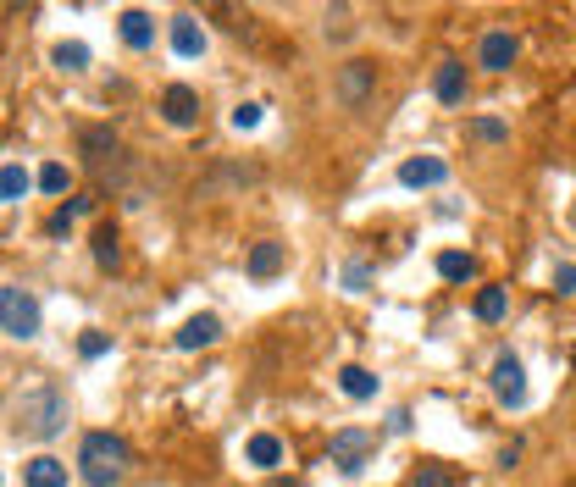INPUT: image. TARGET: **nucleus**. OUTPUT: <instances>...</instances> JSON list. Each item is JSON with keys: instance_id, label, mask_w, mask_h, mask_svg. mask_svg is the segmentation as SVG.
Returning a JSON list of instances; mask_svg holds the SVG:
<instances>
[{"instance_id": "obj_1", "label": "nucleus", "mask_w": 576, "mask_h": 487, "mask_svg": "<svg viewBox=\"0 0 576 487\" xmlns=\"http://www.w3.org/2000/svg\"><path fill=\"white\" fill-rule=\"evenodd\" d=\"M17 432L34 443H50L56 432H67V393L56 382H34V388L17 393Z\"/></svg>"}, {"instance_id": "obj_2", "label": "nucleus", "mask_w": 576, "mask_h": 487, "mask_svg": "<svg viewBox=\"0 0 576 487\" xmlns=\"http://www.w3.org/2000/svg\"><path fill=\"white\" fill-rule=\"evenodd\" d=\"M78 476L89 487H117L128 476V443L117 432H84V443H78Z\"/></svg>"}, {"instance_id": "obj_3", "label": "nucleus", "mask_w": 576, "mask_h": 487, "mask_svg": "<svg viewBox=\"0 0 576 487\" xmlns=\"http://www.w3.org/2000/svg\"><path fill=\"white\" fill-rule=\"evenodd\" d=\"M39 321H45V310H39V299L28 288H17V283L0 288V333L28 344V338H39Z\"/></svg>"}, {"instance_id": "obj_4", "label": "nucleus", "mask_w": 576, "mask_h": 487, "mask_svg": "<svg viewBox=\"0 0 576 487\" xmlns=\"http://www.w3.org/2000/svg\"><path fill=\"white\" fill-rule=\"evenodd\" d=\"M372 449H377V438H372L366 427H338V432H333V465H338L344 476H355L360 465L372 460Z\"/></svg>"}, {"instance_id": "obj_5", "label": "nucleus", "mask_w": 576, "mask_h": 487, "mask_svg": "<svg viewBox=\"0 0 576 487\" xmlns=\"http://www.w3.org/2000/svg\"><path fill=\"white\" fill-rule=\"evenodd\" d=\"M516 34H510V28H488V34H482V45H477V67L482 72H510L516 67Z\"/></svg>"}, {"instance_id": "obj_6", "label": "nucleus", "mask_w": 576, "mask_h": 487, "mask_svg": "<svg viewBox=\"0 0 576 487\" xmlns=\"http://www.w3.org/2000/svg\"><path fill=\"white\" fill-rule=\"evenodd\" d=\"M372 89H377L372 61H344V67H338V100H344V106H360Z\"/></svg>"}, {"instance_id": "obj_7", "label": "nucleus", "mask_w": 576, "mask_h": 487, "mask_svg": "<svg viewBox=\"0 0 576 487\" xmlns=\"http://www.w3.org/2000/svg\"><path fill=\"white\" fill-rule=\"evenodd\" d=\"M161 117H167L172 128H194V117H200V95H194L189 84H167V89H161Z\"/></svg>"}, {"instance_id": "obj_8", "label": "nucleus", "mask_w": 576, "mask_h": 487, "mask_svg": "<svg viewBox=\"0 0 576 487\" xmlns=\"http://www.w3.org/2000/svg\"><path fill=\"white\" fill-rule=\"evenodd\" d=\"M493 393H499V404H521V399H527V371H521L516 355L493 360Z\"/></svg>"}, {"instance_id": "obj_9", "label": "nucleus", "mask_w": 576, "mask_h": 487, "mask_svg": "<svg viewBox=\"0 0 576 487\" xmlns=\"http://www.w3.org/2000/svg\"><path fill=\"white\" fill-rule=\"evenodd\" d=\"M444 178H449V161H438V155H410L405 167H399L405 189H438Z\"/></svg>"}, {"instance_id": "obj_10", "label": "nucleus", "mask_w": 576, "mask_h": 487, "mask_svg": "<svg viewBox=\"0 0 576 487\" xmlns=\"http://www.w3.org/2000/svg\"><path fill=\"white\" fill-rule=\"evenodd\" d=\"M466 61H438V72H432V95L444 100V106H466Z\"/></svg>"}, {"instance_id": "obj_11", "label": "nucleus", "mask_w": 576, "mask_h": 487, "mask_svg": "<svg viewBox=\"0 0 576 487\" xmlns=\"http://www.w3.org/2000/svg\"><path fill=\"white\" fill-rule=\"evenodd\" d=\"M216 338H222V321H216L211 310H205V316H189V321H183L178 349H183V355H194V349H211Z\"/></svg>"}, {"instance_id": "obj_12", "label": "nucleus", "mask_w": 576, "mask_h": 487, "mask_svg": "<svg viewBox=\"0 0 576 487\" xmlns=\"http://www.w3.org/2000/svg\"><path fill=\"white\" fill-rule=\"evenodd\" d=\"M283 261H288V250H283V244H277V238H261V244L250 250V261H244V272H250L255 283H266V277H277V272H283Z\"/></svg>"}, {"instance_id": "obj_13", "label": "nucleus", "mask_w": 576, "mask_h": 487, "mask_svg": "<svg viewBox=\"0 0 576 487\" xmlns=\"http://www.w3.org/2000/svg\"><path fill=\"white\" fill-rule=\"evenodd\" d=\"M23 482L28 487H67V465H61L56 454H34V460L23 465Z\"/></svg>"}, {"instance_id": "obj_14", "label": "nucleus", "mask_w": 576, "mask_h": 487, "mask_svg": "<svg viewBox=\"0 0 576 487\" xmlns=\"http://www.w3.org/2000/svg\"><path fill=\"white\" fill-rule=\"evenodd\" d=\"M117 23H122V45H128V50H150V45H156V23H150L144 12H122Z\"/></svg>"}, {"instance_id": "obj_15", "label": "nucleus", "mask_w": 576, "mask_h": 487, "mask_svg": "<svg viewBox=\"0 0 576 487\" xmlns=\"http://www.w3.org/2000/svg\"><path fill=\"white\" fill-rule=\"evenodd\" d=\"M438 277H444V283H471V277H477V255L444 250V255H438Z\"/></svg>"}, {"instance_id": "obj_16", "label": "nucleus", "mask_w": 576, "mask_h": 487, "mask_svg": "<svg viewBox=\"0 0 576 487\" xmlns=\"http://www.w3.org/2000/svg\"><path fill=\"white\" fill-rule=\"evenodd\" d=\"M172 50H178V56H200L205 50V34L194 17H172Z\"/></svg>"}, {"instance_id": "obj_17", "label": "nucleus", "mask_w": 576, "mask_h": 487, "mask_svg": "<svg viewBox=\"0 0 576 487\" xmlns=\"http://www.w3.org/2000/svg\"><path fill=\"white\" fill-rule=\"evenodd\" d=\"M338 388H344L349 399H377V377L366 366H344L338 371Z\"/></svg>"}, {"instance_id": "obj_18", "label": "nucleus", "mask_w": 576, "mask_h": 487, "mask_svg": "<svg viewBox=\"0 0 576 487\" xmlns=\"http://www.w3.org/2000/svg\"><path fill=\"white\" fill-rule=\"evenodd\" d=\"M244 454H250V465H261V471H272V465L283 460V443H277L272 432H255V438L244 443Z\"/></svg>"}, {"instance_id": "obj_19", "label": "nucleus", "mask_w": 576, "mask_h": 487, "mask_svg": "<svg viewBox=\"0 0 576 487\" xmlns=\"http://www.w3.org/2000/svg\"><path fill=\"white\" fill-rule=\"evenodd\" d=\"M410 487H460V471H455V465H438V460H427V465H416Z\"/></svg>"}, {"instance_id": "obj_20", "label": "nucleus", "mask_w": 576, "mask_h": 487, "mask_svg": "<svg viewBox=\"0 0 576 487\" xmlns=\"http://www.w3.org/2000/svg\"><path fill=\"white\" fill-rule=\"evenodd\" d=\"M117 261H122L117 227H111V222H100V227H95V266H106V272H111V266H117Z\"/></svg>"}, {"instance_id": "obj_21", "label": "nucleus", "mask_w": 576, "mask_h": 487, "mask_svg": "<svg viewBox=\"0 0 576 487\" xmlns=\"http://www.w3.org/2000/svg\"><path fill=\"white\" fill-rule=\"evenodd\" d=\"M28 189H34V178H28V172L17 167V161H12V167H0V205H12V200H23Z\"/></svg>"}, {"instance_id": "obj_22", "label": "nucleus", "mask_w": 576, "mask_h": 487, "mask_svg": "<svg viewBox=\"0 0 576 487\" xmlns=\"http://www.w3.org/2000/svg\"><path fill=\"white\" fill-rule=\"evenodd\" d=\"M471 310H477V321H504V310H510V294H504V288H482Z\"/></svg>"}, {"instance_id": "obj_23", "label": "nucleus", "mask_w": 576, "mask_h": 487, "mask_svg": "<svg viewBox=\"0 0 576 487\" xmlns=\"http://www.w3.org/2000/svg\"><path fill=\"white\" fill-rule=\"evenodd\" d=\"M50 61H56L61 72H84V67H89V45L67 39V45H56V50H50Z\"/></svg>"}, {"instance_id": "obj_24", "label": "nucleus", "mask_w": 576, "mask_h": 487, "mask_svg": "<svg viewBox=\"0 0 576 487\" xmlns=\"http://www.w3.org/2000/svg\"><path fill=\"white\" fill-rule=\"evenodd\" d=\"M106 150H117V133L111 128H84V155L89 161H106Z\"/></svg>"}, {"instance_id": "obj_25", "label": "nucleus", "mask_w": 576, "mask_h": 487, "mask_svg": "<svg viewBox=\"0 0 576 487\" xmlns=\"http://www.w3.org/2000/svg\"><path fill=\"white\" fill-rule=\"evenodd\" d=\"M34 183H39V189H45V194H67V167H61V161H45Z\"/></svg>"}, {"instance_id": "obj_26", "label": "nucleus", "mask_w": 576, "mask_h": 487, "mask_svg": "<svg viewBox=\"0 0 576 487\" xmlns=\"http://www.w3.org/2000/svg\"><path fill=\"white\" fill-rule=\"evenodd\" d=\"M78 355H84V360H100V355H106V338H100V333H84V338H78Z\"/></svg>"}, {"instance_id": "obj_27", "label": "nucleus", "mask_w": 576, "mask_h": 487, "mask_svg": "<svg viewBox=\"0 0 576 487\" xmlns=\"http://www.w3.org/2000/svg\"><path fill=\"white\" fill-rule=\"evenodd\" d=\"M554 288H560V294H576V266L571 261L554 266Z\"/></svg>"}, {"instance_id": "obj_28", "label": "nucleus", "mask_w": 576, "mask_h": 487, "mask_svg": "<svg viewBox=\"0 0 576 487\" xmlns=\"http://www.w3.org/2000/svg\"><path fill=\"white\" fill-rule=\"evenodd\" d=\"M233 128H261V106H239V111H233Z\"/></svg>"}, {"instance_id": "obj_29", "label": "nucleus", "mask_w": 576, "mask_h": 487, "mask_svg": "<svg viewBox=\"0 0 576 487\" xmlns=\"http://www.w3.org/2000/svg\"><path fill=\"white\" fill-rule=\"evenodd\" d=\"M477 133H482L488 144H499V139H504V122H499V117H482V122H477Z\"/></svg>"}, {"instance_id": "obj_30", "label": "nucleus", "mask_w": 576, "mask_h": 487, "mask_svg": "<svg viewBox=\"0 0 576 487\" xmlns=\"http://www.w3.org/2000/svg\"><path fill=\"white\" fill-rule=\"evenodd\" d=\"M344 283H349V288H355V294H360V288L372 283V266H349V272H344Z\"/></svg>"}, {"instance_id": "obj_31", "label": "nucleus", "mask_w": 576, "mask_h": 487, "mask_svg": "<svg viewBox=\"0 0 576 487\" xmlns=\"http://www.w3.org/2000/svg\"><path fill=\"white\" fill-rule=\"evenodd\" d=\"M67 227H72V216H67V211H56V216H50V222H45V233H56V238H61V233H67Z\"/></svg>"}, {"instance_id": "obj_32", "label": "nucleus", "mask_w": 576, "mask_h": 487, "mask_svg": "<svg viewBox=\"0 0 576 487\" xmlns=\"http://www.w3.org/2000/svg\"><path fill=\"white\" fill-rule=\"evenodd\" d=\"M277 487H300V482H277Z\"/></svg>"}, {"instance_id": "obj_33", "label": "nucleus", "mask_w": 576, "mask_h": 487, "mask_svg": "<svg viewBox=\"0 0 576 487\" xmlns=\"http://www.w3.org/2000/svg\"><path fill=\"white\" fill-rule=\"evenodd\" d=\"M571 227H576V205H571Z\"/></svg>"}]
</instances>
